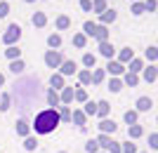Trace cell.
<instances>
[{"label": "cell", "mask_w": 158, "mask_h": 153, "mask_svg": "<svg viewBox=\"0 0 158 153\" xmlns=\"http://www.w3.org/2000/svg\"><path fill=\"white\" fill-rule=\"evenodd\" d=\"M59 113L54 111V108H47V111H40L38 115H35V120H33V130H35V134H50L57 130V125H59Z\"/></svg>", "instance_id": "6da1fadb"}, {"label": "cell", "mask_w": 158, "mask_h": 153, "mask_svg": "<svg viewBox=\"0 0 158 153\" xmlns=\"http://www.w3.org/2000/svg\"><path fill=\"white\" fill-rule=\"evenodd\" d=\"M19 38H21V26L19 24H10L7 31H5V35H2V42H5L7 47H12V45L19 42Z\"/></svg>", "instance_id": "7a4b0ae2"}, {"label": "cell", "mask_w": 158, "mask_h": 153, "mask_svg": "<svg viewBox=\"0 0 158 153\" xmlns=\"http://www.w3.org/2000/svg\"><path fill=\"white\" fill-rule=\"evenodd\" d=\"M83 31H85L87 35H94L99 42H104V40H106V26H94L92 21H87L85 26H83Z\"/></svg>", "instance_id": "3957f363"}, {"label": "cell", "mask_w": 158, "mask_h": 153, "mask_svg": "<svg viewBox=\"0 0 158 153\" xmlns=\"http://www.w3.org/2000/svg\"><path fill=\"white\" fill-rule=\"evenodd\" d=\"M61 61H64V59H61L59 52H54V50H47V52H45V64H47L50 68H59Z\"/></svg>", "instance_id": "277c9868"}, {"label": "cell", "mask_w": 158, "mask_h": 153, "mask_svg": "<svg viewBox=\"0 0 158 153\" xmlns=\"http://www.w3.org/2000/svg\"><path fill=\"white\" fill-rule=\"evenodd\" d=\"M14 130H17V134H19L21 139H26L28 134H31V125H28L24 118H19L17 123H14Z\"/></svg>", "instance_id": "5b68a950"}, {"label": "cell", "mask_w": 158, "mask_h": 153, "mask_svg": "<svg viewBox=\"0 0 158 153\" xmlns=\"http://www.w3.org/2000/svg\"><path fill=\"white\" fill-rule=\"evenodd\" d=\"M116 127H118V125H116L113 120L104 118L102 123H99V132H102V134H113V132H116Z\"/></svg>", "instance_id": "8992f818"}, {"label": "cell", "mask_w": 158, "mask_h": 153, "mask_svg": "<svg viewBox=\"0 0 158 153\" xmlns=\"http://www.w3.org/2000/svg\"><path fill=\"white\" fill-rule=\"evenodd\" d=\"M64 75L61 73H54L52 78H50V90H54V92H57V90H64Z\"/></svg>", "instance_id": "52a82bcc"}, {"label": "cell", "mask_w": 158, "mask_h": 153, "mask_svg": "<svg viewBox=\"0 0 158 153\" xmlns=\"http://www.w3.org/2000/svg\"><path fill=\"white\" fill-rule=\"evenodd\" d=\"M47 104L57 111V108L61 106V99H59V92H54V90H47Z\"/></svg>", "instance_id": "ba28073f"}, {"label": "cell", "mask_w": 158, "mask_h": 153, "mask_svg": "<svg viewBox=\"0 0 158 153\" xmlns=\"http://www.w3.org/2000/svg\"><path fill=\"white\" fill-rule=\"evenodd\" d=\"M59 71H61V75H73L78 68H76V61H61V66H59Z\"/></svg>", "instance_id": "9c48e42d"}, {"label": "cell", "mask_w": 158, "mask_h": 153, "mask_svg": "<svg viewBox=\"0 0 158 153\" xmlns=\"http://www.w3.org/2000/svg\"><path fill=\"white\" fill-rule=\"evenodd\" d=\"M153 101L149 99V97H142V99H137V113H144V111H151Z\"/></svg>", "instance_id": "30bf717a"}, {"label": "cell", "mask_w": 158, "mask_h": 153, "mask_svg": "<svg viewBox=\"0 0 158 153\" xmlns=\"http://www.w3.org/2000/svg\"><path fill=\"white\" fill-rule=\"evenodd\" d=\"M73 94H76V92H73V87H64V90H61L59 99H61V104H64V106L73 101Z\"/></svg>", "instance_id": "8fae6325"}, {"label": "cell", "mask_w": 158, "mask_h": 153, "mask_svg": "<svg viewBox=\"0 0 158 153\" xmlns=\"http://www.w3.org/2000/svg\"><path fill=\"white\" fill-rule=\"evenodd\" d=\"M57 113H59V120H61V123H71L73 111H71L69 106H59V108H57Z\"/></svg>", "instance_id": "7c38bea8"}, {"label": "cell", "mask_w": 158, "mask_h": 153, "mask_svg": "<svg viewBox=\"0 0 158 153\" xmlns=\"http://www.w3.org/2000/svg\"><path fill=\"white\" fill-rule=\"evenodd\" d=\"M111 134H102L99 132V137H97V144H99V148H104V151H109V146H111Z\"/></svg>", "instance_id": "4fadbf2b"}, {"label": "cell", "mask_w": 158, "mask_h": 153, "mask_svg": "<svg viewBox=\"0 0 158 153\" xmlns=\"http://www.w3.org/2000/svg\"><path fill=\"white\" fill-rule=\"evenodd\" d=\"M24 68H26L24 59H14V61H10V71H12V73H24Z\"/></svg>", "instance_id": "5bb4252c"}, {"label": "cell", "mask_w": 158, "mask_h": 153, "mask_svg": "<svg viewBox=\"0 0 158 153\" xmlns=\"http://www.w3.org/2000/svg\"><path fill=\"white\" fill-rule=\"evenodd\" d=\"M31 21H33V26L43 28V26H45V24H47V17H45V14H43V12H35V14H33V17H31Z\"/></svg>", "instance_id": "9a60e30c"}, {"label": "cell", "mask_w": 158, "mask_h": 153, "mask_svg": "<svg viewBox=\"0 0 158 153\" xmlns=\"http://www.w3.org/2000/svg\"><path fill=\"white\" fill-rule=\"evenodd\" d=\"M5 57H7L10 61H14V59H21V50L12 45V47H7V50H5Z\"/></svg>", "instance_id": "2e32d148"}, {"label": "cell", "mask_w": 158, "mask_h": 153, "mask_svg": "<svg viewBox=\"0 0 158 153\" xmlns=\"http://www.w3.org/2000/svg\"><path fill=\"white\" fill-rule=\"evenodd\" d=\"M109 108H111V106H109V101H97V115L102 120L109 115Z\"/></svg>", "instance_id": "e0dca14e"}, {"label": "cell", "mask_w": 158, "mask_h": 153, "mask_svg": "<svg viewBox=\"0 0 158 153\" xmlns=\"http://www.w3.org/2000/svg\"><path fill=\"white\" fill-rule=\"evenodd\" d=\"M24 148H26V151H35V148H38V137L28 134L26 139H24Z\"/></svg>", "instance_id": "ac0fdd59"}, {"label": "cell", "mask_w": 158, "mask_h": 153, "mask_svg": "<svg viewBox=\"0 0 158 153\" xmlns=\"http://www.w3.org/2000/svg\"><path fill=\"white\" fill-rule=\"evenodd\" d=\"M85 120H87V115L83 113V111H73V115H71V123H76L78 127H83V125H85Z\"/></svg>", "instance_id": "d6986e66"}, {"label": "cell", "mask_w": 158, "mask_h": 153, "mask_svg": "<svg viewBox=\"0 0 158 153\" xmlns=\"http://www.w3.org/2000/svg\"><path fill=\"white\" fill-rule=\"evenodd\" d=\"M127 134H130L132 139H139V137L144 134V127H142V125H130V127H127Z\"/></svg>", "instance_id": "ffe728a7"}, {"label": "cell", "mask_w": 158, "mask_h": 153, "mask_svg": "<svg viewBox=\"0 0 158 153\" xmlns=\"http://www.w3.org/2000/svg\"><path fill=\"white\" fill-rule=\"evenodd\" d=\"M106 71H109V73H113V75H118V73H123V64H118V61H109Z\"/></svg>", "instance_id": "44dd1931"}, {"label": "cell", "mask_w": 158, "mask_h": 153, "mask_svg": "<svg viewBox=\"0 0 158 153\" xmlns=\"http://www.w3.org/2000/svg\"><path fill=\"white\" fill-rule=\"evenodd\" d=\"M99 52L104 54V57H113V45H111V42H106V40H104V42L99 45Z\"/></svg>", "instance_id": "7402d4cb"}, {"label": "cell", "mask_w": 158, "mask_h": 153, "mask_svg": "<svg viewBox=\"0 0 158 153\" xmlns=\"http://www.w3.org/2000/svg\"><path fill=\"white\" fill-rule=\"evenodd\" d=\"M85 151H87V153H99L97 139H87V141H85Z\"/></svg>", "instance_id": "603a6c76"}, {"label": "cell", "mask_w": 158, "mask_h": 153, "mask_svg": "<svg viewBox=\"0 0 158 153\" xmlns=\"http://www.w3.org/2000/svg\"><path fill=\"white\" fill-rule=\"evenodd\" d=\"M83 113H85V115H97V104H94V101H85Z\"/></svg>", "instance_id": "cb8c5ba5"}, {"label": "cell", "mask_w": 158, "mask_h": 153, "mask_svg": "<svg viewBox=\"0 0 158 153\" xmlns=\"http://www.w3.org/2000/svg\"><path fill=\"white\" fill-rule=\"evenodd\" d=\"M10 94H0V111L5 113V111H10Z\"/></svg>", "instance_id": "d4e9b609"}, {"label": "cell", "mask_w": 158, "mask_h": 153, "mask_svg": "<svg viewBox=\"0 0 158 153\" xmlns=\"http://www.w3.org/2000/svg\"><path fill=\"white\" fill-rule=\"evenodd\" d=\"M71 26V19H69V17H64V14H61V17H57V28H61V31H64V28H69Z\"/></svg>", "instance_id": "484cf974"}, {"label": "cell", "mask_w": 158, "mask_h": 153, "mask_svg": "<svg viewBox=\"0 0 158 153\" xmlns=\"http://www.w3.org/2000/svg\"><path fill=\"white\" fill-rule=\"evenodd\" d=\"M78 80L83 83V85L92 83V71H80V73H78Z\"/></svg>", "instance_id": "4316f807"}, {"label": "cell", "mask_w": 158, "mask_h": 153, "mask_svg": "<svg viewBox=\"0 0 158 153\" xmlns=\"http://www.w3.org/2000/svg\"><path fill=\"white\" fill-rule=\"evenodd\" d=\"M123 118H125L127 125H137V111H125V115H123Z\"/></svg>", "instance_id": "83f0119b"}, {"label": "cell", "mask_w": 158, "mask_h": 153, "mask_svg": "<svg viewBox=\"0 0 158 153\" xmlns=\"http://www.w3.org/2000/svg\"><path fill=\"white\" fill-rule=\"evenodd\" d=\"M83 64H85L87 68H94V64H97V57H94V54H90V52H87L85 57H83Z\"/></svg>", "instance_id": "f1b7e54d"}, {"label": "cell", "mask_w": 158, "mask_h": 153, "mask_svg": "<svg viewBox=\"0 0 158 153\" xmlns=\"http://www.w3.org/2000/svg\"><path fill=\"white\" fill-rule=\"evenodd\" d=\"M47 45L52 47V50H54V47H59V45H61V35L52 33V35H50V38H47Z\"/></svg>", "instance_id": "f546056e"}, {"label": "cell", "mask_w": 158, "mask_h": 153, "mask_svg": "<svg viewBox=\"0 0 158 153\" xmlns=\"http://www.w3.org/2000/svg\"><path fill=\"white\" fill-rule=\"evenodd\" d=\"M144 78H146V83H151V80H156V78H158L156 68H153V66H149V68L144 71Z\"/></svg>", "instance_id": "4dcf8cb0"}, {"label": "cell", "mask_w": 158, "mask_h": 153, "mask_svg": "<svg viewBox=\"0 0 158 153\" xmlns=\"http://www.w3.org/2000/svg\"><path fill=\"white\" fill-rule=\"evenodd\" d=\"M113 19H116V12H113V10H106V12L102 14V21H104V24H111Z\"/></svg>", "instance_id": "1f68e13d"}, {"label": "cell", "mask_w": 158, "mask_h": 153, "mask_svg": "<svg viewBox=\"0 0 158 153\" xmlns=\"http://www.w3.org/2000/svg\"><path fill=\"white\" fill-rule=\"evenodd\" d=\"M92 10H97V12H106V0H92Z\"/></svg>", "instance_id": "d6a6232c"}, {"label": "cell", "mask_w": 158, "mask_h": 153, "mask_svg": "<svg viewBox=\"0 0 158 153\" xmlns=\"http://www.w3.org/2000/svg\"><path fill=\"white\" fill-rule=\"evenodd\" d=\"M73 99H76V101H83V104H85V101H87V92H85V90H76Z\"/></svg>", "instance_id": "836d02e7"}, {"label": "cell", "mask_w": 158, "mask_h": 153, "mask_svg": "<svg viewBox=\"0 0 158 153\" xmlns=\"http://www.w3.org/2000/svg\"><path fill=\"white\" fill-rule=\"evenodd\" d=\"M73 45H76V47H85V35H83V33L73 35Z\"/></svg>", "instance_id": "e575fe53"}, {"label": "cell", "mask_w": 158, "mask_h": 153, "mask_svg": "<svg viewBox=\"0 0 158 153\" xmlns=\"http://www.w3.org/2000/svg\"><path fill=\"white\" fill-rule=\"evenodd\" d=\"M144 10H146V7L142 5V2H135V5H132V14H135V17H139V14H144Z\"/></svg>", "instance_id": "d590c367"}, {"label": "cell", "mask_w": 158, "mask_h": 153, "mask_svg": "<svg viewBox=\"0 0 158 153\" xmlns=\"http://www.w3.org/2000/svg\"><path fill=\"white\" fill-rule=\"evenodd\" d=\"M120 87H123V83H120V80H116V78L109 83V90H111V92H120Z\"/></svg>", "instance_id": "8d00e7d4"}, {"label": "cell", "mask_w": 158, "mask_h": 153, "mask_svg": "<svg viewBox=\"0 0 158 153\" xmlns=\"http://www.w3.org/2000/svg\"><path fill=\"white\" fill-rule=\"evenodd\" d=\"M102 80H104V71H102V68H97V71L92 73V83H97V85H99Z\"/></svg>", "instance_id": "74e56055"}, {"label": "cell", "mask_w": 158, "mask_h": 153, "mask_svg": "<svg viewBox=\"0 0 158 153\" xmlns=\"http://www.w3.org/2000/svg\"><path fill=\"white\" fill-rule=\"evenodd\" d=\"M137 71H142V61H139V59H132V64H130V73H137Z\"/></svg>", "instance_id": "f35d334b"}, {"label": "cell", "mask_w": 158, "mask_h": 153, "mask_svg": "<svg viewBox=\"0 0 158 153\" xmlns=\"http://www.w3.org/2000/svg\"><path fill=\"white\" fill-rule=\"evenodd\" d=\"M123 153H137V146H135V144H130V141H127V144H123Z\"/></svg>", "instance_id": "ab89813d"}, {"label": "cell", "mask_w": 158, "mask_h": 153, "mask_svg": "<svg viewBox=\"0 0 158 153\" xmlns=\"http://www.w3.org/2000/svg\"><path fill=\"white\" fill-rule=\"evenodd\" d=\"M106 153H123V148H120L118 141H111V146H109V151Z\"/></svg>", "instance_id": "60d3db41"}, {"label": "cell", "mask_w": 158, "mask_h": 153, "mask_svg": "<svg viewBox=\"0 0 158 153\" xmlns=\"http://www.w3.org/2000/svg\"><path fill=\"white\" fill-rule=\"evenodd\" d=\"M125 83H127L130 87H135V85H137V75H135V73H127V75H125Z\"/></svg>", "instance_id": "b9f144b4"}, {"label": "cell", "mask_w": 158, "mask_h": 153, "mask_svg": "<svg viewBox=\"0 0 158 153\" xmlns=\"http://www.w3.org/2000/svg\"><path fill=\"white\" fill-rule=\"evenodd\" d=\"M149 146L158 151V134H149Z\"/></svg>", "instance_id": "7bdbcfd3"}, {"label": "cell", "mask_w": 158, "mask_h": 153, "mask_svg": "<svg viewBox=\"0 0 158 153\" xmlns=\"http://www.w3.org/2000/svg\"><path fill=\"white\" fill-rule=\"evenodd\" d=\"M7 14H10V7H7V2H0V19H5Z\"/></svg>", "instance_id": "ee69618b"}, {"label": "cell", "mask_w": 158, "mask_h": 153, "mask_svg": "<svg viewBox=\"0 0 158 153\" xmlns=\"http://www.w3.org/2000/svg\"><path fill=\"white\" fill-rule=\"evenodd\" d=\"M146 59H158V50L156 47H149V50H146Z\"/></svg>", "instance_id": "f6af8a7d"}, {"label": "cell", "mask_w": 158, "mask_h": 153, "mask_svg": "<svg viewBox=\"0 0 158 153\" xmlns=\"http://www.w3.org/2000/svg\"><path fill=\"white\" fill-rule=\"evenodd\" d=\"M120 59H123V61H130V59H132V50H130V47L120 52Z\"/></svg>", "instance_id": "bcb514c9"}, {"label": "cell", "mask_w": 158, "mask_h": 153, "mask_svg": "<svg viewBox=\"0 0 158 153\" xmlns=\"http://www.w3.org/2000/svg\"><path fill=\"white\" fill-rule=\"evenodd\" d=\"M80 7H83L85 12H90V10H92V0H80Z\"/></svg>", "instance_id": "7dc6e473"}, {"label": "cell", "mask_w": 158, "mask_h": 153, "mask_svg": "<svg viewBox=\"0 0 158 153\" xmlns=\"http://www.w3.org/2000/svg\"><path fill=\"white\" fill-rule=\"evenodd\" d=\"M144 7H146V10H156V0H146V2H144Z\"/></svg>", "instance_id": "c3c4849f"}, {"label": "cell", "mask_w": 158, "mask_h": 153, "mask_svg": "<svg viewBox=\"0 0 158 153\" xmlns=\"http://www.w3.org/2000/svg\"><path fill=\"white\" fill-rule=\"evenodd\" d=\"M2 85H5V75L0 73V87H2Z\"/></svg>", "instance_id": "681fc988"}, {"label": "cell", "mask_w": 158, "mask_h": 153, "mask_svg": "<svg viewBox=\"0 0 158 153\" xmlns=\"http://www.w3.org/2000/svg\"><path fill=\"white\" fill-rule=\"evenodd\" d=\"M24 2H35V0H24Z\"/></svg>", "instance_id": "f907efd6"}, {"label": "cell", "mask_w": 158, "mask_h": 153, "mask_svg": "<svg viewBox=\"0 0 158 153\" xmlns=\"http://www.w3.org/2000/svg\"><path fill=\"white\" fill-rule=\"evenodd\" d=\"M59 153H66V151H59Z\"/></svg>", "instance_id": "816d5d0a"}, {"label": "cell", "mask_w": 158, "mask_h": 153, "mask_svg": "<svg viewBox=\"0 0 158 153\" xmlns=\"http://www.w3.org/2000/svg\"><path fill=\"white\" fill-rule=\"evenodd\" d=\"M156 123H158V118H156Z\"/></svg>", "instance_id": "f5cc1de1"}, {"label": "cell", "mask_w": 158, "mask_h": 153, "mask_svg": "<svg viewBox=\"0 0 158 153\" xmlns=\"http://www.w3.org/2000/svg\"><path fill=\"white\" fill-rule=\"evenodd\" d=\"M156 73H158V71H156Z\"/></svg>", "instance_id": "db71d44e"}, {"label": "cell", "mask_w": 158, "mask_h": 153, "mask_svg": "<svg viewBox=\"0 0 158 153\" xmlns=\"http://www.w3.org/2000/svg\"><path fill=\"white\" fill-rule=\"evenodd\" d=\"M104 153H106V151H104Z\"/></svg>", "instance_id": "11a10c76"}]
</instances>
